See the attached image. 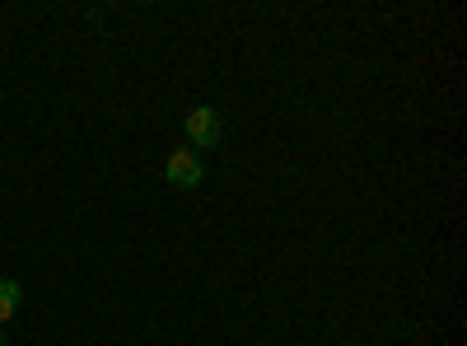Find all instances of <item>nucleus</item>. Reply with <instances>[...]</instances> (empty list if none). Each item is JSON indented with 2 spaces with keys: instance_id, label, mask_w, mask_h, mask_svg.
<instances>
[{
  "instance_id": "obj_1",
  "label": "nucleus",
  "mask_w": 467,
  "mask_h": 346,
  "mask_svg": "<svg viewBox=\"0 0 467 346\" xmlns=\"http://www.w3.org/2000/svg\"><path fill=\"white\" fill-rule=\"evenodd\" d=\"M182 127H187V141H192V150H215L220 145V136H224V127H220V118H215V108H192L187 118H182Z\"/></svg>"
},
{
  "instance_id": "obj_2",
  "label": "nucleus",
  "mask_w": 467,
  "mask_h": 346,
  "mask_svg": "<svg viewBox=\"0 0 467 346\" xmlns=\"http://www.w3.org/2000/svg\"><path fill=\"white\" fill-rule=\"evenodd\" d=\"M164 178L173 183V187H197L202 178H206V160L197 155V150H173L169 155V164H164Z\"/></svg>"
},
{
  "instance_id": "obj_3",
  "label": "nucleus",
  "mask_w": 467,
  "mask_h": 346,
  "mask_svg": "<svg viewBox=\"0 0 467 346\" xmlns=\"http://www.w3.org/2000/svg\"><path fill=\"white\" fill-rule=\"evenodd\" d=\"M19 299H24L19 281H10V277H0V323H10V319L19 314Z\"/></svg>"
},
{
  "instance_id": "obj_4",
  "label": "nucleus",
  "mask_w": 467,
  "mask_h": 346,
  "mask_svg": "<svg viewBox=\"0 0 467 346\" xmlns=\"http://www.w3.org/2000/svg\"><path fill=\"white\" fill-rule=\"evenodd\" d=\"M0 346H5V332H0Z\"/></svg>"
}]
</instances>
